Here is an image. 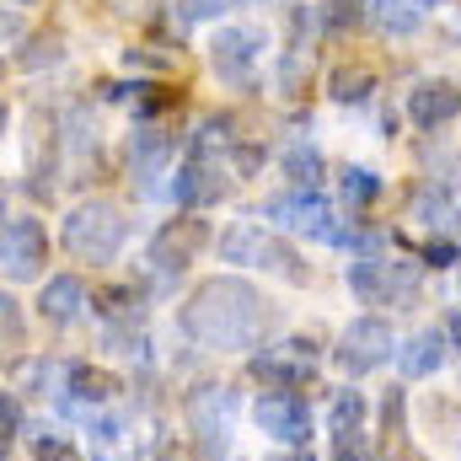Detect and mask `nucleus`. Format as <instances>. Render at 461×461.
Wrapping results in <instances>:
<instances>
[{"instance_id":"obj_1","label":"nucleus","mask_w":461,"mask_h":461,"mask_svg":"<svg viewBox=\"0 0 461 461\" xmlns=\"http://www.w3.org/2000/svg\"><path fill=\"white\" fill-rule=\"evenodd\" d=\"M183 339L210 354H241L258 348L263 339V295L241 279V274H215L204 285H194V295L177 312Z\"/></svg>"},{"instance_id":"obj_2","label":"nucleus","mask_w":461,"mask_h":461,"mask_svg":"<svg viewBox=\"0 0 461 461\" xmlns=\"http://www.w3.org/2000/svg\"><path fill=\"white\" fill-rule=\"evenodd\" d=\"M123 241H129V221H123V210H118L113 199H86L59 226V247L76 263H92V268H108L123 252Z\"/></svg>"},{"instance_id":"obj_3","label":"nucleus","mask_w":461,"mask_h":461,"mask_svg":"<svg viewBox=\"0 0 461 461\" xmlns=\"http://www.w3.org/2000/svg\"><path fill=\"white\" fill-rule=\"evenodd\" d=\"M221 263H236V268H268L279 274L285 285H306V263L290 241H279L274 230L252 226V221H236L230 230H221Z\"/></svg>"},{"instance_id":"obj_4","label":"nucleus","mask_w":461,"mask_h":461,"mask_svg":"<svg viewBox=\"0 0 461 461\" xmlns=\"http://www.w3.org/2000/svg\"><path fill=\"white\" fill-rule=\"evenodd\" d=\"M263 215L268 221H279V226H290V230H301V236H312V241H322V247H344L348 241V230L344 221H339V210L312 188H290V194H279V199H268L263 204Z\"/></svg>"},{"instance_id":"obj_5","label":"nucleus","mask_w":461,"mask_h":461,"mask_svg":"<svg viewBox=\"0 0 461 461\" xmlns=\"http://www.w3.org/2000/svg\"><path fill=\"white\" fill-rule=\"evenodd\" d=\"M247 375H252L263 392H301V386L317 375V339L295 333V339H285V344H274V348H263V354H252Z\"/></svg>"},{"instance_id":"obj_6","label":"nucleus","mask_w":461,"mask_h":461,"mask_svg":"<svg viewBox=\"0 0 461 461\" xmlns=\"http://www.w3.org/2000/svg\"><path fill=\"white\" fill-rule=\"evenodd\" d=\"M344 279L365 306H397V301L419 295V268H408L397 258H354L344 268Z\"/></svg>"},{"instance_id":"obj_7","label":"nucleus","mask_w":461,"mask_h":461,"mask_svg":"<svg viewBox=\"0 0 461 461\" xmlns=\"http://www.w3.org/2000/svg\"><path fill=\"white\" fill-rule=\"evenodd\" d=\"M215 236H210V226L194 215V210H183V215H172L167 226L150 236V247H145V263L161 274V279H177L188 263H199V252L210 247Z\"/></svg>"},{"instance_id":"obj_8","label":"nucleus","mask_w":461,"mask_h":461,"mask_svg":"<svg viewBox=\"0 0 461 461\" xmlns=\"http://www.w3.org/2000/svg\"><path fill=\"white\" fill-rule=\"evenodd\" d=\"M392 354H397V339H392V322L386 317H354L344 333H339V344H333V359H339L344 375H370Z\"/></svg>"},{"instance_id":"obj_9","label":"nucleus","mask_w":461,"mask_h":461,"mask_svg":"<svg viewBox=\"0 0 461 461\" xmlns=\"http://www.w3.org/2000/svg\"><path fill=\"white\" fill-rule=\"evenodd\" d=\"M252 419L285 451H306V440H312V408H306L301 392H263L258 408H252Z\"/></svg>"},{"instance_id":"obj_10","label":"nucleus","mask_w":461,"mask_h":461,"mask_svg":"<svg viewBox=\"0 0 461 461\" xmlns=\"http://www.w3.org/2000/svg\"><path fill=\"white\" fill-rule=\"evenodd\" d=\"M49 263V230L38 221H5L0 226V274L5 279H38Z\"/></svg>"},{"instance_id":"obj_11","label":"nucleus","mask_w":461,"mask_h":461,"mask_svg":"<svg viewBox=\"0 0 461 461\" xmlns=\"http://www.w3.org/2000/svg\"><path fill=\"white\" fill-rule=\"evenodd\" d=\"M226 194H230V183H226L221 156H188V161L177 167V177H172V199H177L183 210H210V204H221Z\"/></svg>"},{"instance_id":"obj_12","label":"nucleus","mask_w":461,"mask_h":461,"mask_svg":"<svg viewBox=\"0 0 461 461\" xmlns=\"http://www.w3.org/2000/svg\"><path fill=\"white\" fill-rule=\"evenodd\" d=\"M183 413H188L194 440L221 446L230 435V424H236V392H230V386H199V392H188Z\"/></svg>"},{"instance_id":"obj_13","label":"nucleus","mask_w":461,"mask_h":461,"mask_svg":"<svg viewBox=\"0 0 461 461\" xmlns=\"http://www.w3.org/2000/svg\"><path fill=\"white\" fill-rule=\"evenodd\" d=\"M258 54H263V38H258L252 27H221V32L210 38V65H215V76L230 81V86H241V81L252 76Z\"/></svg>"},{"instance_id":"obj_14","label":"nucleus","mask_w":461,"mask_h":461,"mask_svg":"<svg viewBox=\"0 0 461 461\" xmlns=\"http://www.w3.org/2000/svg\"><path fill=\"white\" fill-rule=\"evenodd\" d=\"M86 306H92V295H86V279H81V274H54V279H43V290H38V317H43L49 328L81 322Z\"/></svg>"},{"instance_id":"obj_15","label":"nucleus","mask_w":461,"mask_h":461,"mask_svg":"<svg viewBox=\"0 0 461 461\" xmlns=\"http://www.w3.org/2000/svg\"><path fill=\"white\" fill-rule=\"evenodd\" d=\"M118 397H123V381H118L113 370H103V365H70V397H65V408H76V413H103V408H113Z\"/></svg>"},{"instance_id":"obj_16","label":"nucleus","mask_w":461,"mask_h":461,"mask_svg":"<svg viewBox=\"0 0 461 461\" xmlns=\"http://www.w3.org/2000/svg\"><path fill=\"white\" fill-rule=\"evenodd\" d=\"M456 113H461V86L446 81V76H429V81H419L408 92V118L419 129H440V123H451Z\"/></svg>"},{"instance_id":"obj_17","label":"nucleus","mask_w":461,"mask_h":461,"mask_svg":"<svg viewBox=\"0 0 461 461\" xmlns=\"http://www.w3.org/2000/svg\"><path fill=\"white\" fill-rule=\"evenodd\" d=\"M172 150H177V140L167 123H134L129 129V172L134 177H161Z\"/></svg>"},{"instance_id":"obj_18","label":"nucleus","mask_w":461,"mask_h":461,"mask_svg":"<svg viewBox=\"0 0 461 461\" xmlns=\"http://www.w3.org/2000/svg\"><path fill=\"white\" fill-rule=\"evenodd\" d=\"M446 354H451V339H446L440 328H419L408 344L397 348V370H402L408 381H424V375H435V370L446 365Z\"/></svg>"},{"instance_id":"obj_19","label":"nucleus","mask_w":461,"mask_h":461,"mask_svg":"<svg viewBox=\"0 0 461 461\" xmlns=\"http://www.w3.org/2000/svg\"><path fill=\"white\" fill-rule=\"evenodd\" d=\"M279 172L290 177V188H322V172H328V161H322V150L312 145V140H290L285 150H279Z\"/></svg>"},{"instance_id":"obj_20","label":"nucleus","mask_w":461,"mask_h":461,"mask_svg":"<svg viewBox=\"0 0 461 461\" xmlns=\"http://www.w3.org/2000/svg\"><path fill=\"white\" fill-rule=\"evenodd\" d=\"M370 92H375V70H365V65H339V70L328 76V97L344 103V108L370 103Z\"/></svg>"},{"instance_id":"obj_21","label":"nucleus","mask_w":461,"mask_h":461,"mask_svg":"<svg viewBox=\"0 0 461 461\" xmlns=\"http://www.w3.org/2000/svg\"><path fill=\"white\" fill-rule=\"evenodd\" d=\"M365 413H370L365 392L344 386V392L333 397V408H328V435H333V440H344V435H359V429H365Z\"/></svg>"},{"instance_id":"obj_22","label":"nucleus","mask_w":461,"mask_h":461,"mask_svg":"<svg viewBox=\"0 0 461 461\" xmlns=\"http://www.w3.org/2000/svg\"><path fill=\"white\" fill-rule=\"evenodd\" d=\"M339 199H344V210H370L381 199V177L370 167H344L339 172Z\"/></svg>"},{"instance_id":"obj_23","label":"nucleus","mask_w":461,"mask_h":461,"mask_svg":"<svg viewBox=\"0 0 461 461\" xmlns=\"http://www.w3.org/2000/svg\"><path fill=\"white\" fill-rule=\"evenodd\" d=\"M97 301V312L108 317V328H129V322H140V290L134 285H113V290H103V295H92Z\"/></svg>"},{"instance_id":"obj_24","label":"nucleus","mask_w":461,"mask_h":461,"mask_svg":"<svg viewBox=\"0 0 461 461\" xmlns=\"http://www.w3.org/2000/svg\"><path fill=\"white\" fill-rule=\"evenodd\" d=\"M429 5H435V0H375V16H381L386 32H413Z\"/></svg>"},{"instance_id":"obj_25","label":"nucleus","mask_w":461,"mask_h":461,"mask_svg":"<svg viewBox=\"0 0 461 461\" xmlns=\"http://www.w3.org/2000/svg\"><path fill=\"white\" fill-rule=\"evenodd\" d=\"M408 215H413V221H424V226H446V221H451V199H446V188L419 183V188H413V199H408Z\"/></svg>"},{"instance_id":"obj_26","label":"nucleus","mask_w":461,"mask_h":461,"mask_svg":"<svg viewBox=\"0 0 461 461\" xmlns=\"http://www.w3.org/2000/svg\"><path fill=\"white\" fill-rule=\"evenodd\" d=\"M59 59H65V38H59V32H32L27 49L16 54L22 70H43V65H59Z\"/></svg>"},{"instance_id":"obj_27","label":"nucleus","mask_w":461,"mask_h":461,"mask_svg":"<svg viewBox=\"0 0 461 461\" xmlns=\"http://www.w3.org/2000/svg\"><path fill=\"white\" fill-rule=\"evenodd\" d=\"M27 339V317H22V301L0 290V348H16Z\"/></svg>"},{"instance_id":"obj_28","label":"nucleus","mask_w":461,"mask_h":461,"mask_svg":"<svg viewBox=\"0 0 461 461\" xmlns=\"http://www.w3.org/2000/svg\"><path fill=\"white\" fill-rule=\"evenodd\" d=\"M322 22H328V32H354L365 22V0H328Z\"/></svg>"},{"instance_id":"obj_29","label":"nucleus","mask_w":461,"mask_h":461,"mask_svg":"<svg viewBox=\"0 0 461 461\" xmlns=\"http://www.w3.org/2000/svg\"><path fill=\"white\" fill-rule=\"evenodd\" d=\"M32 451H38V461H86L65 435H54V429H32Z\"/></svg>"},{"instance_id":"obj_30","label":"nucleus","mask_w":461,"mask_h":461,"mask_svg":"<svg viewBox=\"0 0 461 461\" xmlns=\"http://www.w3.org/2000/svg\"><path fill=\"white\" fill-rule=\"evenodd\" d=\"M177 54L167 49V43H140V49H123V65L129 70H167Z\"/></svg>"},{"instance_id":"obj_31","label":"nucleus","mask_w":461,"mask_h":461,"mask_svg":"<svg viewBox=\"0 0 461 461\" xmlns=\"http://www.w3.org/2000/svg\"><path fill=\"white\" fill-rule=\"evenodd\" d=\"M108 348L123 354V359H145V333H140V322H129V328H108Z\"/></svg>"},{"instance_id":"obj_32","label":"nucleus","mask_w":461,"mask_h":461,"mask_svg":"<svg viewBox=\"0 0 461 461\" xmlns=\"http://www.w3.org/2000/svg\"><path fill=\"white\" fill-rule=\"evenodd\" d=\"M16 429H22V408H16V397H11V392H0V461H5V451H11Z\"/></svg>"},{"instance_id":"obj_33","label":"nucleus","mask_w":461,"mask_h":461,"mask_svg":"<svg viewBox=\"0 0 461 461\" xmlns=\"http://www.w3.org/2000/svg\"><path fill=\"white\" fill-rule=\"evenodd\" d=\"M230 172H236V177H252V172H263V145H247V140H236V145H230Z\"/></svg>"},{"instance_id":"obj_34","label":"nucleus","mask_w":461,"mask_h":461,"mask_svg":"<svg viewBox=\"0 0 461 461\" xmlns=\"http://www.w3.org/2000/svg\"><path fill=\"white\" fill-rule=\"evenodd\" d=\"M172 11H177V22H215L226 11V0H172Z\"/></svg>"},{"instance_id":"obj_35","label":"nucleus","mask_w":461,"mask_h":461,"mask_svg":"<svg viewBox=\"0 0 461 461\" xmlns=\"http://www.w3.org/2000/svg\"><path fill=\"white\" fill-rule=\"evenodd\" d=\"M424 263H429V268H451V263H456V247H451V241H429V247H424Z\"/></svg>"},{"instance_id":"obj_36","label":"nucleus","mask_w":461,"mask_h":461,"mask_svg":"<svg viewBox=\"0 0 461 461\" xmlns=\"http://www.w3.org/2000/svg\"><path fill=\"white\" fill-rule=\"evenodd\" d=\"M11 38H22V16L0 5V43H11Z\"/></svg>"},{"instance_id":"obj_37","label":"nucleus","mask_w":461,"mask_h":461,"mask_svg":"<svg viewBox=\"0 0 461 461\" xmlns=\"http://www.w3.org/2000/svg\"><path fill=\"white\" fill-rule=\"evenodd\" d=\"M446 339H451V348H456V354H461V312H456V317H451V328H446Z\"/></svg>"},{"instance_id":"obj_38","label":"nucleus","mask_w":461,"mask_h":461,"mask_svg":"<svg viewBox=\"0 0 461 461\" xmlns=\"http://www.w3.org/2000/svg\"><path fill=\"white\" fill-rule=\"evenodd\" d=\"M268 461H312V451H279V456H268Z\"/></svg>"},{"instance_id":"obj_39","label":"nucleus","mask_w":461,"mask_h":461,"mask_svg":"<svg viewBox=\"0 0 461 461\" xmlns=\"http://www.w3.org/2000/svg\"><path fill=\"white\" fill-rule=\"evenodd\" d=\"M5 199H11V188H5V177H0V226H5Z\"/></svg>"},{"instance_id":"obj_40","label":"nucleus","mask_w":461,"mask_h":461,"mask_svg":"<svg viewBox=\"0 0 461 461\" xmlns=\"http://www.w3.org/2000/svg\"><path fill=\"white\" fill-rule=\"evenodd\" d=\"M5 5H38V0H5Z\"/></svg>"},{"instance_id":"obj_41","label":"nucleus","mask_w":461,"mask_h":461,"mask_svg":"<svg viewBox=\"0 0 461 461\" xmlns=\"http://www.w3.org/2000/svg\"><path fill=\"white\" fill-rule=\"evenodd\" d=\"M0 129H5V108H0Z\"/></svg>"},{"instance_id":"obj_42","label":"nucleus","mask_w":461,"mask_h":461,"mask_svg":"<svg viewBox=\"0 0 461 461\" xmlns=\"http://www.w3.org/2000/svg\"><path fill=\"white\" fill-rule=\"evenodd\" d=\"M0 76H5V59H0Z\"/></svg>"}]
</instances>
